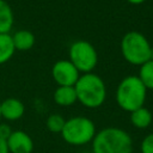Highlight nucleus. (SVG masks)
Instances as JSON below:
<instances>
[{"label": "nucleus", "instance_id": "nucleus-1", "mask_svg": "<svg viewBox=\"0 0 153 153\" xmlns=\"http://www.w3.org/2000/svg\"><path fill=\"white\" fill-rule=\"evenodd\" d=\"M93 153H133V139L118 127H106L96 133L92 140Z\"/></svg>", "mask_w": 153, "mask_h": 153}, {"label": "nucleus", "instance_id": "nucleus-2", "mask_svg": "<svg viewBox=\"0 0 153 153\" xmlns=\"http://www.w3.org/2000/svg\"><path fill=\"white\" fill-rule=\"evenodd\" d=\"M78 102L85 108L97 109L106 99V86L103 79L96 73L81 74L74 85Z\"/></svg>", "mask_w": 153, "mask_h": 153}, {"label": "nucleus", "instance_id": "nucleus-3", "mask_svg": "<svg viewBox=\"0 0 153 153\" xmlns=\"http://www.w3.org/2000/svg\"><path fill=\"white\" fill-rule=\"evenodd\" d=\"M147 97V88L137 75L124 76L117 85L115 99L117 105L127 112H131L143 106Z\"/></svg>", "mask_w": 153, "mask_h": 153}, {"label": "nucleus", "instance_id": "nucleus-4", "mask_svg": "<svg viewBox=\"0 0 153 153\" xmlns=\"http://www.w3.org/2000/svg\"><path fill=\"white\" fill-rule=\"evenodd\" d=\"M96 133V126L91 118L86 116H73L66 120L60 134L68 145L84 146L92 142Z\"/></svg>", "mask_w": 153, "mask_h": 153}, {"label": "nucleus", "instance_id": "nucleus-5", "mask_svg": "<svg viewBox=\"0 0 153 153\" xmlns=\"http://www.w3.org/2000/svg\"><path fill=\"white\" fill-rule=\"evenodd\" d=\"M151 48L146 36L139 31H129L121 39L122 56L135 66H141L151 59Z\"/></svg>", "mask_w": 153, "mask_h": 153}, {"label": "nucleus", "instance_id": "nucleus-6", "mask_svg": "<svg viewBox=\"0 0 153 153\" xmlns=\"http://www.w3.org/2000/svg\"><path fill=\"white\" fill-rule=\"evenodd\" d=\"M68 60L82 74L91 73L98 63V54L93 44L87 41H75L68 50Z\"/></svg>", "mask_w": 153, "mask_h": 153}, {"label": "nucleus", "instance_id": "nucleus-7", "mask_svg": "<svg viewBox=\"0 0 153 153\" xmlns=\"http://www.w3.org/2000/svg\"><path fill=\"white\" fill-rule=\"evenodd\" d=\"M80 75L69 60H59L51 67V76L59 86H74Z\"/></svg>", "mask_w": 153, "mask_h": 153}, {"label": "nucleus", "instance_id": "nucleus-8", "mask_svg": "<svg viewBox=\"0 0 153 153\" xmlns=\"http://www.w3.org/2000/svg\"><path fill=\"white\" fill-rule=\"evenodd\" d=\"M6 143L10 153H32L35 146L32 137L23 130H13Z\"/></svg>", "mask_w": 153, "mask_h": 153}, {"label": "nucleus", "instance_id": "nucleus-9", "mask_svg": "<svg viewBox=\"0 0 153 153\" xmlns=\"http://www.w3.org/2000/svg\"><path fill=\"white\" fill-rule=\"evenodd\" d=\"M0 110L2 118H5L8 122H13L20 120L24 116L25 106L20 99L11 97L0 102Z\"/></svg>", "mask_w": 153, "mask_h": 153}, {"label": "nucleus", "instance_id": "nucleus-10", "mask_svg": "<svg viewBox=\"0 0 153 153\" xmlns=\"http://www.w3.org/2000/svg\"><path fill=\"white\" fill-rule=\"evenodd\" d=\"M53 99L60 106H71L78 102L74 86H57L54 91Z\"/></svg>", "mask_w": 153, "mask_h": 153}, {"label": "nucleus", "instance_id": "nucleus-11", "mask_svg": "<svg viewBox=\"0 0 153 153\" xmlns=\"http://www.w3.org/2000/svg\"><path fill=\"white\" fill-rule=\"evenodd\" d=\"M12 41L16 50L26 51L35 45L36 38L30 30H18L14 35H12Z\"/></svg>", "mask_w": 153, "mask_h": 153}, {"label": "nucleus", "instance_id": "nucleus-12", "mask_svg": "<svg viewBox=\"0 0 153 153\" xmlns=\"http://www.w3.org/2000/svg\"><path fill=\"white\" fill-rule=\"evenodd\" d=\"M129 114H130V122L133 127H135L136 129H146L152 123L153 120L152 112L145 106H141Z\"/></svg>", "mask_w": 153, "mask_h": 153}, {"label": "nucleus", "instance_id": "nucleus-13", "mask_svg": "<svg viewBox=\"0 0 153 153\" xmlns=\"http://www.w3.org/2000/svg\"><path fill=\"white\" fill-rule=\"evenodd\" d=\"M14 23V14L6 0H0V33H10Z\"/></svg>", "mask_w": 153, "mask_h": 153}, {"label": "nucleus", "instance_id": "nucleus-14", "mask_svg": "<svg viewBox=\"0 0 153 153\" xmlns=\"http://www.w3.org/2000/svg\"><path fill=\"white\" fill-rule=\"evenodd\" d=\"M16 49L12 41V35L0 33V65L7 62L13 56Z\"/></svg>", "mask_w": 153, "mask_h": 153}, {"label": "nucleus", "instance_id": "nucleus-15", "mask_svg": "<svg viewBox=\"0 0 153 153\" xmlns=\"http://www.w3.org/2000/svg\"><path fill=\"white\" fill-rule=\"evenodd\" d=\"M137 76L147 90H153V60H148L140 66Z\"/></svg>", "mask_w": 153, "mask_h": 153}, {"label": "nucleus", "instance_id": "nucleus-16", "mask_svg": "<svg viewBox=\"0 0 153 153\" xmlns=\"http://www.w3.org/2000/svg\"><path fill=\"white\" fill-rule=\"evenodd\" d=\"M66 123V120L60 115V114H51L48 116L45 126L47 129L50 133H55V134H60L63 129V126Z\"/></svg>", "mask_w": 153, "mask_h": 153}, {"label": "nucleus", "instance_id": "nucleus-17", "mask_svg": "<svg viewBox=\"0 0 153 153\" xmlns=\"http://www.w3.org/2000/svg\"><path fill=\"white\" fill-rule=\"evenodd\" d=\"M141 153H153V133L146 135L140 145Z\"/></svg>", "mask_w": 153, "mask_h": 153}, {"label": "nucleus", "instance_id": "nucleus-18", "mask_svg": "<svg viewBox=\"0 0 153 153\" xmlns=\"http://www.w3.org/2000/svg\"><path fill=\"white\" fill-rule=\"evenodd\" d=\"M12 131H13V129L11 128L10 124H7V123H0V140L6 141L10 137V135L12 134Z\"/></svg>", "mask_w": 153, "mask_h": 153}, {"label": "nucleus", "instance_id": "nucleus-19", "mask_svg": "<svg viewBox=\"0 0 153 153\" xmlns=\"http://www.w3.org/2000/svg\"><path fill=\"white\" fill-rule=\"evenodd\" d=\"M0 153H10L7 148V143L4 140H0Z\"/></svg>", "mask_w": 153, "mask_h": 153}, {"label": "nucleus", "instance_id": "nucleus-20", "mask_svg": "<svg viewBox=\"0 0 153 153\" xmlns=\"http://www.w3.org/2000/svg\"><path fill=\"white\" fill-rule=\"evenodd\" d=\"M129 4H131V5H140V4H142V2H145L146 0H127Z\"/></svg>", "mask_w": 153, "mask_h": 153}, {"label": "nucleus", "instance_id": "nucleus-21", "mask_svg": "<svg viewBox=\"0 0 153 153\" xmlns=\"http://www.w3.org/2000/svg\"><path fill=\"white\" fill-rule=\"evenodd\" d=\"M149 60H153V47L151 48V59Z\"/></svg>", "mask_w": 153, "mask_h": 153}, {"label": "nucleus", "instance_id": "nucleus-22", "mask_svg": "<svg viewBox=\"0 0 153 153\" xmlns=\"http://www.w3.org/2000/svg\"><path fill=\"white\" fill-rule=\"evenodd\" d=\"M0 118H1V110H0Z\"/></svg>", "mask_w": 153, "mask_h": 153}]
</instances>
